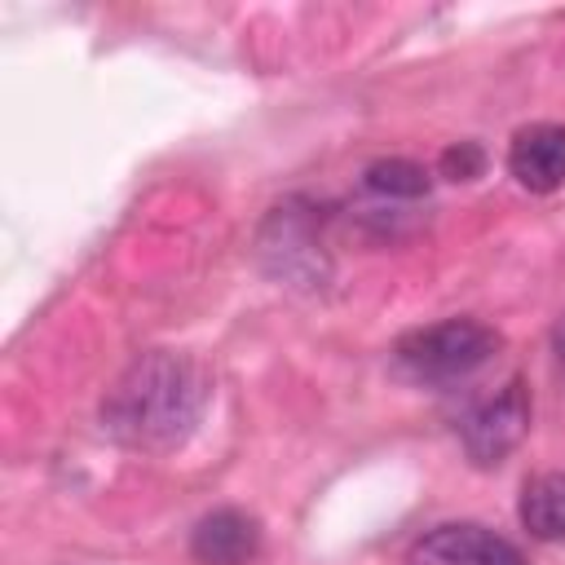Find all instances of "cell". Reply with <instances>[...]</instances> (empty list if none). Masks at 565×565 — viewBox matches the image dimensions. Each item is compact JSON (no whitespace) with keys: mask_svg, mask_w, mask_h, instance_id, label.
<instances>
[{"mask_svg":"<svg viewBox=\"0 0 565 565\" xmlns=\"http://www.w3.org/2000/svg\"><path fill=\"white\" fill-rule=\"evenodd\" d=\"M530 433V393L521 380H508L494 397H481L459 419V441L477 468L503 463Z\"/></svg>","mask_w":565,"mask_h":565,"instance_id":"cell-3","label":"cell"},{"mask_svg":"<svg viewBox=\"0 0 565 565\" xmlns=\"http://www.w3.org/2000/svg\"><path fill=\"white\" fill-rule=\"evenodd\" d=\"M441 172L450 181H477L486 172V150L477 141H459V146L441 150Z\"/></svg>","mask_w":565,"mask_h":565,"instance_id":"cell-9","label":"cell"},{"mask_svg":"<svg viewBox=\"0 0 565 565\" xmlns=\"http://www.w3.org/2000/svg\"><path fill=\"white\" fill-rule=\"evenodd\" d=\"M190 556L199 565H247L260 556V521L243 508H216L190 530Z\"/></svg>","mask_w":565,"mask_h":565,"instance_id":"cell-6","label":"cell"},{"mask_svg":"<svg viewBox=\"0 0 565 565\" xmlns=\"http://www.w3.org/2000/svg\"><path fill=\"white\" fill-rule=\"evenodd\" d=\"M406 565H525L521 547L477 521H446L411 543Z\"/></svg>","mask_w":565,"mask_h":565,"instance_id":"cell-4","label":"cell"},{"mask_svg":"<svg viewBox=\"0 0 565 565\" xmlns=\"http://www.w3.org/2000/svg\"><path fill=\"white\" fill-rule=\"evenodd\" d=\"M508 172L530 194L565 185V124H525L508 146Z\"/></svg>","mask_w":565,"mask_h":565,"instance_id":"cell-5","label":"cell"},{"mask_svg":"<svg viewBox=\"0 0 565 565\" xmlns=\"http://www.w3.org/2000/svg\"><path fill=\"white\" fill-rule=\"evenodd\" d=\"M207 375L194 358L172 349H150L128 362V371L106 388L102 397V428L146 455L177 450L207 406Z\"/></svg>","mask_w":565,"mask_h":565,"instance_id":"cell-1","label":"cell"},{"mask_svg":"<svg viewBox=\"0 0 565 565\" xmlns=\"http://www.w3.org/2000/svg\"><path fill=\"white\" fill-rule=\"evenodd\" d=\"M552 349H556V362H561V371H565V318H561L556 331H552Z\"/></svg>","mask_w":565,"mask_h":565,"instance_id":"cell-10","label":"cell"},{"mask_svg":"<svg viewBox=\"0 0 565 565\" xmlns=\"http://www.w3.org/2000/svg\"><path fill=\"white\" fill-rule=\"evenodd\" d=\"M499 331L477 318H446L415 327L393 344V362L415 384H459L499 353Z\"/></svg>","mask_w":565,"mask_h":565,"instance_id":"cell-2","label":"cell"},{"mask_svg":"<svg viewBox=\"0 0 565 565\" xmlns=\"http://www.w3.org/2000/svg\"><path fill=\"white\" fill-rule=\"evenodd\" d=\"M516 512H521V525L539 543L565 547V472H534L521 486Z\"/></svg>","mask_w":565,"mask_h":565,"instance_id":"cell-7","label":"cell"},{"mask_svg":"<svg viewBox=\"0 0 565 565\" xmlns=\"http://www.w3.org/2000/svg\"><path fill=\"white\" fill-rule=\"evenodd\" d=\"M366 190L371 194H384V199H419L428 194V172L415 163V159H375L366 172H362Z\"/></svg>","mask_w":565,"mask_h":565,"instance_id":"cell-8","label":"cell"}]
</instances>
